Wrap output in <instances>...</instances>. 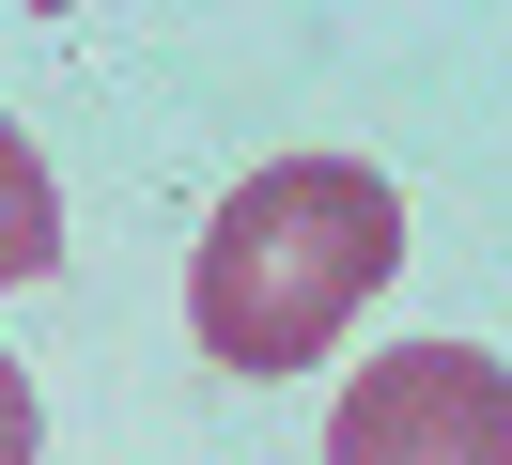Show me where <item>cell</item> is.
Returning <instances> with one entry per match:
<instances>
[{
  "label": "cell",
  "instance_id": "277c9868",
  "mask_svg": "<svg viewBox=\"0 0 512 465\" xmlns=\"http://www.w3.org/2000/svg\"><path fill=\"white\" fill-rule=\"evenodd\" d=\"M32 450H47V403H32V372L0 357V465H32Z\"/></svg>",
  "mask_w": 512,
  "mask_h": 465
},
{
  "label": "cell",
  "instance_id": "6da1fadb",
  "mask_svg": "<svg viewBox=\"0 0 512 465\" xmlns=\"http://www.w3.org/2000/svg\"><path fill=\"white\" fill-rule=\"evenodd\" d=\"M388 264H404L388 171H357V155H280V171H249L218 217H202V248H187V326H202L218 372L264 388V372H311L326 341L388 295Z\"/></svg>",
  "mask_w": 512,
  "mask_h": 465
},
{
  "label": "cell",
  "instance_id": "7a4b0ae2",
  "mask_svg": "<svg viewBox=\"0 0 512 465\" xmlns=\"http://www.w3.org/2000/svg\"><path fill=\"white\" fill-rule=\"evenodd\" d=\"M326 465H512V372L481 341H388L326 419Z\"/></svg>",
  "mask_w": 512,
  "mask_h": 465
},
{
  "label": "cell",
  "instance_id": "3957f363",
  "mask_svg": "<svg viewBox=\"0 0 512 465\" xmlns=\"http://www.w3.org/2000/svg\"><path fill=\"white\" fill-rule=\"evenodd\" d=\"M63 264V186H47V155L0 124V279H47Z\"/></svg>",
  "mask_w": 512,
  "mask_h": 465
}]
</instances>
